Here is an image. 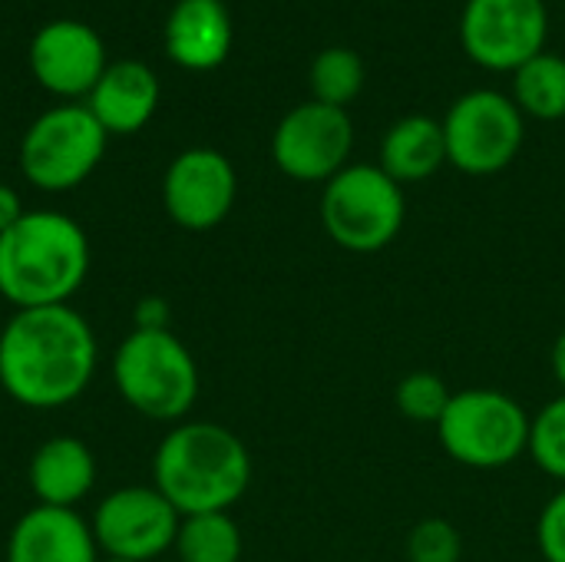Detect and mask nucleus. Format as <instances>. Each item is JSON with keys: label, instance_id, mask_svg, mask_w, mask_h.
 Here are the masks:
<instances>
[{"label": "nucleus", "instance_id": "1", "mask_svg": "<svg viewBox=\"0 0 565 562\" xmlns=\"http://www.w3.org/2000/svg\"><path fill=\"white\" fill-rule=\"evenodd\" d=\"M96 364L93 325L73 305L20 308L0 328V388L20 407H70L93 384Z\"/></svg>", "mask_w": 565, "mask_h": 562}, {"label": "nucleus", "instance_id": "2", "mask_svg": "<svg viewBox=\"0 0 565 562\" xmlns=\"http://www.w3.org/2000/svg\"><path fill=\"white\" fill-rule=\"evenodd\" d=\"M252 484V454L245 441L215 421L172 424L152 454V487L179 510L228 513Z\"/></svg>", "mask_w": 565, "mask_h": 562}, {"label": "nucleus", "instance_id": "3", "mask_svg": "<svg viewBox=\"0 0 565 562\" xmlns=\"http://www.w3.org/2000/svg\"><path fill=\"white\" fill-rule=\"evenodd\" d=\"M86 275L89 238L56 209H30L0 235V295L13 311L70 305Z\"/></svg>", "mask_w": 565, "mask_h": 562}, {"label": "nucleus", "instance_id": "4", "mask_svg": "<svg viewBox=\"0 0 565 562\" xmlns=\"http://www.w3.org/2000/svg\"><path fill=\"white\" fill-rule=\"evenodd\" d=\"M113 388L126 407L156 424H182L199 401V364L169 331H129L109 361Z\"/></svg>", "mask_w": 565, "mask_h": 562}, {"label": "nucleus", "instance_id": "5", "mask_svg": "<svg viewBox=\"0 0 565 562\" xmlns=\"http://www.w3.org/2000/svg\"><path fill=\"white\" fill-rule=\"evenodd\" d=\"M533 414L507 391L467 388L454 391L437 441L444 454L470 470H503L530 454Z\"/></svg>", "mask_w": 565, "mask_h": 562}, {"label": "nucleus", "instance_id": "6", "mask_svg": "<svg viewBox=\"0 0 565 562\" xmlns=\"http://www.w3.org/2000/svg\"><path fill=\"white\" fill-rule=\"evenodd\" d=\"M407 222L404 185L374 162H351L321 192V225L351 255L384 252Z\"/></svg>", "mask_w": 565, "mask_h": 562}, {"label": "nucleus", "instance_id": "7", "mask_svg": "<svg viewBox=\"0 0 565 562\" xmlns=\"http://www.w3.org/2000/svg\"><path fill=\"white\" fill-rule=\"evenodd\" d=\"M106 129L86 103H60L40 113L20 139V172L43 192L83 185L106 156Z\"/></svg>", "mask_w": 565, "mask_h": 562}, {"label": "nucleus", "instance_id": "8", "mask_svg": "<svg viewBox=\"0 0 565 562\" xmlns=\"http://www.w3.org/2000/svg\"><path fill=\"white\" fill-rule=\"evenodd\" d=\"M447 139V162L463 176H497L523 149L526 116L513 96L497 89L463 93L440 119Z\"/></svg>", "mask_w": 565, "mask_h": 562}, {"label": "nucleus", "instance_id": "9", "mask_svg": "<svg viewBox=\"0 0 565 562\" xmlns=\"http://www.w3.org/2000/svg\"><path fill=\"white\" fill-rule=\"evenodd\" d=\"M546 33V0H467L460 13L463 53L490 73H516L543 53Z\"/></svg>", "mask_w": 565, "mask_h": 562}, {"label": "nucleus", "instance_id": "10", "mask_svg": "<svg viewBox=\"0 0 565 562\" xmlns=\"http://www.w3.org/2000/svg\"><path fill=\"white\" fill-rule=\"evenodd\" d=\"M354 123L348 109L308 99L281 116L271 132V159L295 182H328L351 166Z\"/></svg>", "mask_w": 565, "mask_h": 562}, {"label": "nucleus", "instance_id": "11", "mask_svg": "<svg viewBox=\"0 0 565 562\" xmlns=\"http://www.w3.org/2000/svg\"><path fill=\"white\" fill-rule=\"evenodd\" d=\"M179 510L156 487H119L93 510V537L103 556L149 562L175 547Z\"/></svg>", "mask_w": 565, "mask_h": 562}, {"label": "nucleus", "instance_id": "12", "mask_svg": "<svg viewBox=\"0 0 565 562\" xmlns=\"http://www.w3.org/2000/svg\"><path fill=\"white\" fill-rule=\"evenodd\" d=\"M238 195V176L225 152L209 146L182 149L162 176V205L166 215L185 232L218 229Z\"/></svg>", "mask_w": 565, "mask_h": 562}, {"label": "nucleus", "instance_id": "13", "mask_svg": "<svg viewBox=\"0 0 565 562\" xmlns=\"http://www.w3.org/2000/svg\"><path fill=\"white\" fill-rule=\"evenodd\" d=\"M26 60L33 79L63 103H76L79 96L86 99L109 66L103 36L89 23L73 17L43 23L30 40Z\"/></svg>", "mask_w": 565, "mask_h": 562}, {"label": "nucleus", "instance_id": "14", "mask_svg": "<svg viewBox=\"0 0 565 562\" xmlns=\"http://www.w3.org/2000/svg\"><path fill=\"white\" fill-rule=\"evenodd\" d=\"M89 520L76 510L30 507L7 537V562H99Z\"/></svg>", "mask_w": 565, "mask_h": 562}, {"label": "nucleus", "instance_id": "15", "mask_svg": "<svg viewBox=\"0 0 565 562\" xmlns=\"http://www.w3.org/2000/svg\"><path fill=\"white\" fill-rule=\"evenodd\" d=\"M159 76L142 60H116L103 70L86 96V109L106 136H132L149 126L159 109Z\"/></svg>", "mask_w": 565, "mask_h": 562}, {"label": "nucleus", "instance_id": "16", "mask_svg": "<svg viewBox=\"0 0 565 562\" xmlns=\"http://www.w3.org/2000/svg\"><path fill=\"white\" fill-rule=\"evenodd\" d=\"M232 17L222 0H175L166 17V53L189 73L218 70L232 53Z\"/></svg>", "mask_w": 565, "mask_h": 562}, {"label": "nucleus", "instance_id": "17", "mask_svg": "<svg viewBox=\"0 0 565 562\" xmlns=\"http://www.w3.org/2000/svg\"><path fill=\"white\" fill-rule=\"evenodd\" d=\"M96 457L79 437H50L43 441L26 467L30 490L40 507L76 510L96 487Z\"/></svg>", "mask_w": 565, "mask_h": 562}, {"label": "nucleus", "instance_id": "18", "mask_svg": "<svg viewBox=\"0 0 565 562\" xmlns=\"http://www.w3.org/2000/svg\"><path fill=\"white\" fill-rule=\"evenodd\" d=\"M377 166L401 185L437 176L447 166V139L440 119L424 113L401 116L381 139Z\"/></svg>", "mask_w": 565, "mask_h": 562}, {"label": "nucleus", "instance_id": "19", "mask_svg": "<svg viewBox=\"0 0 565 562\" xmlns=\"http://www.w3.org/2000/svg\"><path fill=\"white\" fill-rule=\"evenodd\" d=\"M513 103L523 116L540 123L565 119V60L556 53H540L513 73Z\"/></svg>", "mask_w": 565, "mask_h": 562}, {"label": "nucleus", "instance_id": "20", "mask_svg": "<svg viewBox=\"0 0 565 562\" xmlns=\"http://www.w3.org/2000/svg\"><path fill=\"white\" fill-rule=\"evenodd\" d=\"M245 550L242 530L232 513L182 517L172 553L179 562H238Z\"/></svg>", "mask_w": 565, "mask_h": 562}, {"label": "nucleus", "instance_id": "21", "mask_svg": "<svg viewBox=\"0 0 565 562\" xmlns=\"http://www.w3.org/2000/svg\"><path fill=\"white\" fill-rule=\"evenodd\" d=\"M364 89V60L348 46H328L311 63V93L318 103L348 109Z\"/></svg>", "mask_w": 565, "mask_h": 562}, {"label": "nucleus", "instance_id": "22", "mask_svg": "<svg viewBox=\"0 0 565 562\" xmlns=\"http://www.w3.org/2000/svg\"><path fill=\"white\" fill-rule=\"evenodd\" d=\"M450 397H454V391L434 371H411L394 388V407L401 411V417H407L414 424H434L437 427Z\"/></svg>", "mask_w": 565, "mask_h": 562}, {"label": "nucleus", "instance_id": "23", "mask_svg": "<svg viewBox=\"0 0 565 562\" xmlns=\"http://www.w3.org/2000/svg\"><path fill=\"white\" fill-rule=\"evenodd\" d=\"M546 477L565 487V394L553 397L540 414H533L530 427V454H526Z\"/></svg>", "mask_w": 565, "mask_h": 562}, {"label": "nucleus", "instance_id": "24", "mask_svg": "<svg viewBox=\"0 0 565 562\" xmlns=\"http://www.w3.org/2000/svg\"><path fill=\"white\" fill-rule=\"evenodd\" d=\"M407 562H460L463 537L444 517H427L407 533Z\"/></svg>", "mask_w": 565, "mask_h": 562}, {"label": "nucleus", "instance_id": "25", "mask_svg": "<svg viewBox=\"0 0 565 562\" xmlns=\"http://www.w3.org/2000/svg\"><path fill=\"white\" fill-rule=\"evenodd\" d=\"M536 547L546 562H565V487H559L540 510Z\"/></svg>", "mask_w": 565, "mask_h": 562}, {"label": "nucleus", "instance_id": "26", "mask_svg": "<svg viewBox=\"0 0 565 562\" xmlns=\"http://www.w3.org/2000/svg\"><path fill=\"white\" fill-rule=\"evenodd\" d=\"M132 321H136V331H169V321H172V308L166 298L159 295H146L136 301L132 308Z\"/></svg>", "mask_w": 565, "mask_h": 562}, {"label": "nucleus", "instance_id": "27", "mask_svg": "<svg viewBox=\"0 0 565 562\" xmlns=\"http://www.w3.org/2000/svg\"><path fill=\"white\" fill-rule=\"evenodd\" d=\"M23 212H26V209H23V199H20V192H17L13 185L0 182V235H3L10 225H17Z\"/></svg>", "mask_w": 565, "mask_h": 562}, {"label": "nucleus", "instance_id": "28", "mask_svg": "<svg viewBox=\"0 0 565 562\" xmlns=\"http://www.w3.org/2000/svg\"><path fill=\"white\" fill-rule=\"evenodd\" d=\"M550 368H553V378L559 384V391L565 394V331L553 341V351H550Z\"/></svg>", "mask_w": 565, "mask_h": 562}, {"label": "nucleus", "instance_id": "29", "mask_svg": "<svg viewBox=\"0 0 565 562\" xmlns=\"http://www.w3.org/2000/svg\"><path fill=\"white\" fill-rule=\"evenodd\" d=\"M99 562H132V560H116V556H103Z\"/></svg>", "mask_w": 565, "mask_h": 562}]
</instances>
